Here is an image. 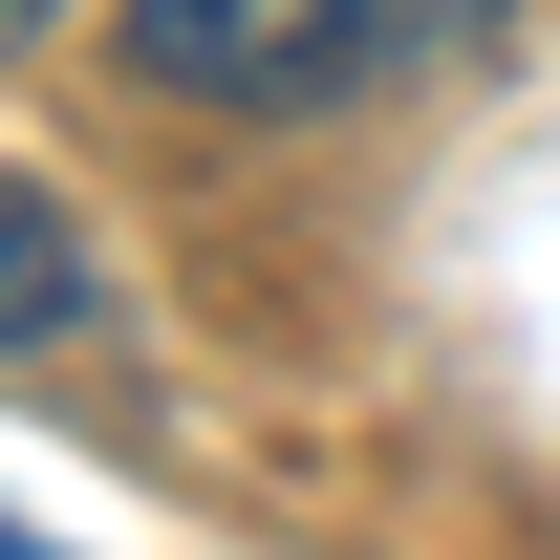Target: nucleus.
Returning <instances> with one entry per match:
<instances>
[{
	"instance_id": "f03ea898",
	"label": "nucleus",
	"mask_w": 560,
	"mask_h": 560,
	"mask_svg": "<svg viewBox=\"0 0 560 560\" xmlns=\"http://www.w3.org/2000/svg\"><path fill=\"white\" fill-rule=\"evenodd\" d=\"M0 280H22V366L86 346V259H66V195L44 173H0Z\"/></svg>"
},
{
	"instance_id": "7ed1b4c3",
	"label": "nucleus",
	"mask_w": 560,
	"mask_h": 560,
	"mask_svg": "<svg viewBox=\"0 0 560 560\" xmlns=\"http://www.w3.org/2000/svg\"><path fill=\"white\" fill-rule=\"evenodd\" d=\"M0 22H22V44H44V22H86V0H0Z\"/></svg>"
},
{
	"instance_id": "f257e3e1",
	"label": "nucleus",
	"mask_w": 560,
	"mask_h": 560,
	"mask_svg": "<svg viewBox=\"0 0 560 560\" xmlns=\"http://www.w3.org/2000/svg\"><path fill=\"white\" fill-rule=\"evenodd\" d=\"M495 22H517V0H130V86L302 130V108H366V86L453 66V44H495Z\"/></svg>"
}]
</instances>
